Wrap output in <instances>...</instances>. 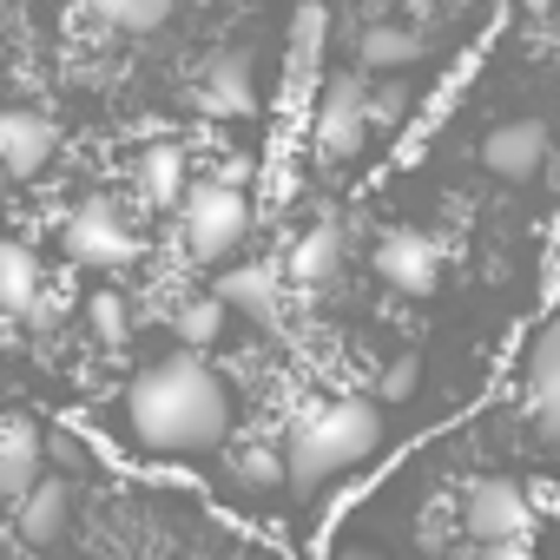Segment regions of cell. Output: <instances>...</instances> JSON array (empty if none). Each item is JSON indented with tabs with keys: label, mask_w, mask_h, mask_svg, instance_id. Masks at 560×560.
Segmentation results:
<instances>
[{
	"label": "cell",
	"mask_w": 560,
	"mask_h": 560,
	"mask_svg": "<svg viewBox=\"0 0 560 560\" xmlns=\"http://www.w3.org/2000/svg\"><path fill=\"white\" fill-rule=\"evenodd\" d=\"M126 422L152 455H211L231 429V396L224 383L185 350L132 376L126 389Z\"/></svg>",
	"instance_id": "1"
},
{
	"label": "cell",
	"mask_w": 560,
	"mask_h": 560,
	"mask_svg": "<svg viewBox=\"0 0 560 560\" xmlns=\"http://www.w3.org/2000/svg\"><path fill=\"white\" fill-rule=\"evenodd\" d=\"M376 435H383V416H376V402H363V396H337V402H317L298 429H291V448H284V462H291V481L298 488H324V481H337V475H350L370 448H376Z\"/></svg>",
	"instance_id": "2"
},
{
	"label": "cell",
	"mask_w": 560,
	"mask_h": 560,
	"mask_svg": "<svg viewBox=\"0 0 560 560\" xmlns=\"http://www.w3.org/2000/svg\"><path fill=\"white\" fill-rule=\"evenodd\" d=\"M185 250L198 257V264H211V257H231L237 244H244V231H250V205H244V191L237 185H191L185 191Z\"/></svg>",
	"instance_id": "3"
},
{
	"label": "cell",
	"mask_w": 560,
	"mask_h": 560,
	"mask_svg": "<svg viewBox=\"0 0 560 560\" xmlns=\"http://www.w3.org/2000/svg\"><path fill=\"white\" fill-rule=\"evenodd\" d=\"M60 244H67V257L86 264V270H119V264H132V257L145 250V244L119 224V211L100 205V198H86V205L60 224Z\"/></svg>",
	"instance_id": "4"
},
{
	"label": "cell",
	"mask_w": 560,
	"mask_h": 560,
	"mask_svg": "<svg viewBox=\"0 0 560 560\" xmlns=\"http://www.w3.org/2000/svg\"><path fill=\"white\" fill-rule=\"evenodd\" d=\"M370 126H376V113H370V93H363V80H330V93H324V106H317V126H311V145L324 152V159H350L363 139H370Z\"/></svg>",
	"instance_id": "5"
},
{
	"label": "cell",
	"mask_w": 560,
	"mask_h": 560,
	"mask_svg": "<svg viewBox=\"0 0 560 560\" xmlns=\"http://www.w3.org/2000/svg\"><path fill=\"white\" fill-rule=\"evenodd\" d=\"M462 527L481 540V547H501V540H527L534 514H527V494L514 481H468L462 494Z\"/></svg>",
	"instance_id": "6"
},
{
	"label": "cell",
	"mask_w": 560,
	"mask_h": 560,
	"mask_svg": "<svg viewBox=\"0 0 560 560\" xmlns=\"http://www.w3.org/2000/svg\"><path fill=\"white\" fill-rule=\"evenodd\" d=\"M376 270H383V284L422 298V291H435V277H442V250H435L422 231H389V237L376 244Z\"/></svg>",
	"instance_id": "7"
},
{
	"label": "cell",
	"mask_w": 560,
	"mask_h": 560,
	"mask_svg": "<svg viewBox=\"0 0 560 560\" xmlns=\"http://www.w3.org/2000/svg\"><path fill=\"white\" fill-rule=\"evenodd\" d=\"M0 159H8V178L14 185H27L54 159V119L34 113V106H14L8 119H0Z\"/></svg>",
	"instance_id": "8"
},
{
	"label": "cell",
	"mask_w": 560,
	"mask_h": 560,
	"mask_svg": "<svg viewBox=\"0 0 560 560\" xmlns=\"http://www.w3.org/2000/svg\"><path fill=\"white\" fill-rule=\"evenodd\" d=\"M481 165L494 178H534L547 165V126L540 119H514V126H494L481 139Z\"/></svg>",
	"instance_id": "9"
},
{
	"label": "cell",
	"mask_w": 560,
	"mask_h": 560,
	"mask_svg": "<svg viewBox=\"0 0 560 560\" xmlns=\"http://www.w3.org/2000/svg\"><path fill=\"white\" fill-rule=\"evenodd\" d=\"M40 481H47V442H40V422L14 416V422H8V442H0V488H8V501H27Z\"/></svg>",
	"instance_id": "10"
},
{
	"label": "cell",
	"mask_w": 560,
	"mask_h": 560,
	"mask_svg": "<svg viewBox=\"0 0 560 560\" xmlns=\"http://www.w3.org/2000/svg\"><path fill=\"white\" fill-rule=\"evenodd\" d=\"M40 298H54V291H40V257H34L27 237H14L0 250V304H8V317L21 324V317L40 311Z\"/></svg>",
	"instance_id": "11"
},
{
	"label": "cell",
	"mask_w": 560,
	"mask_h": 560,
	"mask_svg": "<svg viewBox=\"0 0 560 560\" xmlns=\"http://www.w3.org/2000/svg\"><path fill=\"white\" fill-rule=\"evenodd\" d=\"M60 527H67V481L47 475L27 501H14V534H21L27 547H54Z\"/></svg>",
	"instance_id": "12"
},
{
	"label": "cell",
	"mask_w": 560,
	"mask_h": 560,
	"mask_svg": "<svg viewBox=\"0 0 560 560\" xmlns=\"http://www.w3.org/2000/svg\"><path fill=\"white\" fill-rule=\"evenodd\" d=\"M211 113H250L257 93H250V54H218L205 67V93H198Z\"/></svg>",
	"instance_id": "13"
},
{
	"label": "cell",
	"mask_w": 560,
	"mask_h": 560,
	"mask_svg": "<svg viewBox=\"0 0 560 560\" xmlns=\"http://www.w3.org/2000/svg\"><path fill=\"white\" fill-rule=\"evenodd\" d=\"M337 264H343V231L324 218V224H311L298 244H291V277H298V284H324V277H337Z\"/></svg>",
	"instance_id": "14"
},
{
	"label": "cell",
	"mask_w": 560,
	"mask_h": 560,
	"mask_svg": "<svg viewBox=\"0 0 560 560\" xmlns=\"http://www.w3.org/2000/svg\"><path fill=\"white\" fill-rule=\"evenodd\" d=\"M218 298L231 304V311H244V317H270L277 311V277L264 270V264H237V270H224L218 277Z\"/></svg>",
	"instance_id": "15"
},
{
	"label": "cell",
	"mask_w": 560,
	"mask_h": 560,
	"mask_svg": "<svg viewBox=\"0 0 560 560\" xmlns=\"http://www.w3.org/2000/svg\"><path fill=\"white\" fill-rule=\"evenodd\" d=\"M357 60H363L370 73H402V67L422 60V34H409V27H370V34L357 40Z\"/></svg>",
	"instance_id": "16"
},
{
	"label": "cell",
	"mask_w": 560,
	"mask_h": 560,
	"mask_svg": "<svg viewBox=\"0 0 560 560\" xmlns=\"http://www.w3.org/2000/svg\"><path fill=\"white\" fill-rule=\"evenodd\" d=\"M178 191H185V152L172 139L145 145V159H139V198L145 205H172Z\"/></svg>",
	"instance_id": "17"
},
{
	"label": "cell",
	"mask_w": 560,
	"mask_h": 560,
	"mask_svg": "<svg viewBox=\"0 0 560 560\" xmlns=\"http://www.w3.org/2000/svg\"><path fill=\"white\" fill-rule=\"evenodd\" d=\"M224 311H231V304H224L218 291H211V298H185V304L172 311V330H178V343H185V350H205V343H218V337H224Z\"/></svg>",
	"instance_id": "18"
},
{
	"label": "cell",
	"mask_w": 560,
	"mask_h": 560,
	"mask_svg": "<svg viewBox=\"0 0 560 560\" xmlns=\"http://www.w3.org/2000/svg\"><path fill=\"white\" fill-rule=\"evenodd\" d=\"M93 14L113 34H159L172 21V0H93Z\"/></svg>",
	"instance_id": "19"
},
{
	"label": "cell",
	"mask_w": 560,
	"mask_h": 560,
	"mask_svg": "<svg viewBox=\"0 0 560 560\" xmlns=\"http://www.w3.org/2000/svg\"><path fill=\"white\" fill-rule=\"evenodd\" d=\"M521 376H527V396H540V389H560V317H553V324L534 337V350H527Z\"/></svg>",
	"instance_id": "20"
},
{
	"label": "cell",
	"mask_w": 560,
	"mask_h": 560,
	"mask_svg": "<svg viewBox=\"0 0 560 560\" xmlns=\"http://www.w3.org/2000/svg\"><path fill=\"white\" fill-rule=\"evenodd\" d=\"M237 481L244 488H277V481H291V462L264 442H250V448H237Z\"/></svg>",
	"instance_id": "21"
},
{
	"label": "cell",
	"mask_w": 560,
	"mask_h": 560,
	"mask_svg": "<svg viewBox=\"0 0 560 560\" xmlns=\"http://www.w3.org/2000/svg\"><path fill=\"white\" fill-rule=\"evenodd\" d=\"M86 317H93L100 337H126V298H119V291H100V298L86 304Z\"/></svg>",
	"instance_id": "22"
},
{
	"label": "cell",
	"mask_w": 560,
	"mask_h": 560,
	"mask_svg": "<svg viewBox=\"0 0 560 560\" xmlns=\"http://www.w3.org/2000/svg\"><path fill=\"white\" fill-rule=\"evenodd\" d=\"M527 409H534V435L560 448V389H540V396H527Z\"/></svg>",
	"instance_id": "23"
},
{
	"label": "cell",
	"mask_w": 560,
	"mask_h": 560,
	"mask_svg": "<svg viewBox=\"0 0 560 560\" xmlns=\"http://www.w3.org/2000/svg\"><path fill=\"white\" fill-rule=\"evenodd\" d=\"M409 389H416V363H409V357H402V363H396V370H389V376H383V396H389V402H402V396H409Z\"/></svg>",
	"instance_id": "24"
},
{
	"label": "cell",
	"mask_w": 560,
	"mask_h": 560,
	"mask_svg": "<svg viewBox=\"0 0 560 560\" xmlns=\"http://www.w3.org/2000/svg\"><path fill=\"white\" fill-rule=\"evenodd\" d=\"M370 113H376V126H396L402 119V93H370Z\"/></svg>",
	"instance_id": "25"
},
{
	"label": "cell",
	"mask_w": 560,
	"mask_h": 560,
	"mask_svg": "<svg viewBox=\"0 0 560 560\" xmlns=\"http://www.w3.org/2000/svg\"><path fill=\"white\" fill-rule=\"evenodd\" d=\"M475 560H534V553H527V540H501V547H481Z\"/></svg>",
	"instance_id": "26"
},
{
	"label": "cell",
	"mask_w": 560,
	"mask_h": 560,
	"mask_svg": "<svg viewBox=\"0 0 560 560\" xmlns=\"http://www.w3.org/2000/svg\"><path fill=\"white\" fill-rule=\"evenodd\" d=\"M547 8H553V0H521V14H534V21H540Z\"/></svg>",
	"instance_id": "27"
},
{
	"label": "cell",
	"mask_w": 560,
	"mask_h": 560,
	"mask_svg": "<svg viewBox=\"0 0 560 560\" xmlns=\"http://www.w3.org/2000/svg\"><path fill=\"white\" fill-rule=\"evenodd\" d=\"M337 560H376V553H363V547H350V553H337Z\"/></svg>",
	"instance_id": "28"
}]
</instances>
